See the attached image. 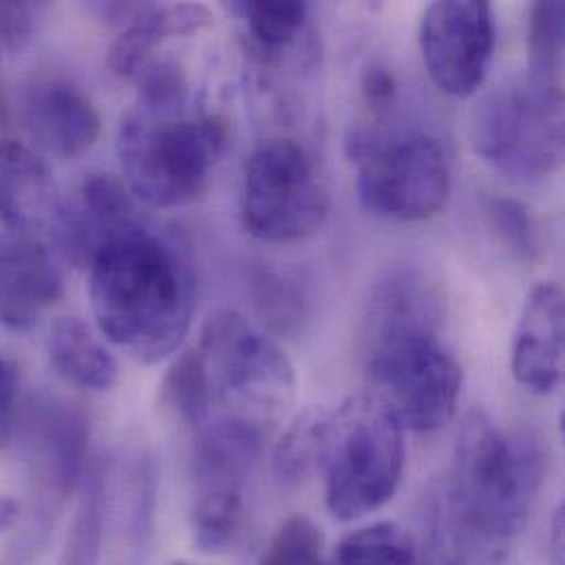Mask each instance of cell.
Masks as SVG:
<instances>
[{
    "mask_svg": "<svg viewBox=\"0 0 565 565\" xmlns=\"http://www.w3.org/2000/svg\"><path fill=\"white\" fill-rule=\"evenodd\" d=\"M0 44H2V40H0Z\"/></svg>",
    "mask_w": 565,
    "mask_h": 565,
    "instance_id": "obj_35",
    "label": "cell"
},
{
    "mask_svg": "<svg viewBox=\"0 0 565 565\" xmlns=\"http://www.w3.org/2000/svg\"><path fill=\"white\" fill-rule=\"evenodd\" d=\"M440 288L414 267L385 274L370 292L361 348L370 383L403 427H445L462 394L465 372L440 337Z\"/></svg>",
    "mask_w": 565,
    "mask_h": 565,
    "instance_id": "obj_2",
    "label": "cell"
},
{
    "mask_svg": "<svg viewBox=\"0 0 565 565\" xmlns=\"http://www.w3.org/2000/svg\"><path fill=\"white\" fill-rule=\"evenodd\" d=\"M330 196L312 157L290 137L263 141L247 159L241 183V221L267 245L312 238L326 225Z\"/></svg>",
    "mask_w": 565,
    "mask_h": 565,
    "instance_id": "obj_8",
    "label": "cell"
},
{
    "mask_svg": "<svg viewBox=\"0 0 565 565\" xmlns=\"http://www.w3.org/2000/svg\"><path fill=\"white\" fill-rule=\"evenodd\" d=\"M334 427V412L323 407L303 409L282 434L274 469L286 487H301L323 471Z\"/></svg>",
    "mask_w": 565,
    "mask_h": 565,
    "instance_id": "obj_20",
    "label": "cell"
},
{
    "mask_svg": "<svg viewBox=\"0 0 565 565\" xmlns=\"http://www.w3.org/2000/svg\"><path fill=\"white\" fill-rule=\"evenodd\" d=\"M192 531L194 544L203 555L227 553L245 531V493L196 491Z\"/></svg>",
    "mask_w": 565,
    "mask_h": 565,
    "instance_id": "obj_22",
    "label": "cell"
},
{
    "mask_svg": "<svg viewBox=\"0 0 565 565\" xmlns=\"http://www.w3.org/2000/svg\"><path fill=\"white\" fill-rule=\"evenodd\" d=\"M161 403L170 407L177 416L188 423L203 425L207 423L212 403H214V387L207 372V363L203 352L196 348L181 352L161 383Z\"/></svg>",
    "mask_w": 565,
    "mask_h": 565,
    "instance_id": "obj_21",
    "label": "cell"
},
{
    "mask_svg": "<svg viewBox=\"0 0 565 565\" xmlns=\"http://www.w3.org/2000/svg\"><path fill=\"white\" fill-rule=\"evenodd\" d=\"M62 196L49 166L24 143L0 141V227L31 234L53 227Z\"/></svg>",
    "mask_w": 565,
    "mask_h": 565,
    "instance_id": "obj_15",
    "label": "cell"
},
{
    "mask_svg": "<svg viewBox=\"0 0 565 565\" xmlns=\"http://www.w3.org/2000/svg\"><path fill=\"white\" fill-rule=\"evenodd\" d=\"M55 0H0V40L18 53L44 29Z\"/></svg>",
    "mask_w": 565,
    "mask_h": 565,
    "instance_id": "obj_29",
    "label": "cell"
},
{
    "mask_svg": "<svg viewBox=\"0 0 565 565\" xmlns=\"http://www.w3.org/2000/svg\"><path fill=\"white\" fill-rule=\"evenodd\" d=\"M359 4H363L365 9H379V4H381V0H356Z\"/></svg>",
    "mask_w": 565,
    "mask_h": 565,
    "instance_id": "obj_34",
    "label": "cell"
},
{
    "mask_svg": "<svg viewBox=\"0 0 565 565\" xmlns=\"http://www.w3.org/2000/svg\"><path fill=\"white\" fill-rule=\"evenodd\" d=\"M256 301L269 326L284 334L301 330L308 306L301 286L274 271H265L256 278Z\"/></svg>",
    "mask_w": 565,
    "mask_h": 565,
    "instance_id": "obj_27",
    "label": "cell"
},
{
    "mask_svg": "<svg viewBox=\"0 0 565 565\" xmlns=\"http://www.w3.org/2000/svg\"><path fill=\"white\" fill-rule=\"evenodd\" d=\"M64 280L49 247L18 232H0V323L31 332L60 301Z\"/></svg>",
    "mask_w": 565,
    "mask_h": 565,
    "instance_id": "obj_13",
    "label": "cell"
},
{
    "mask_svg": "<svg viewBox=\"0 0 565 565\" xmlns=\"http://www.w3.org/2000/svg\"><path fill=\"white\" fill-rule=\"evenodd\" d=\"M20 520V504L9 498V495H0V533L11 531Z\"/></svg>",
    "mask_w": 565,
    "mask_h": 565,
    "instance_id": "obj_32",
    "label": "cell"
},
{
    "mask_svg": "<svg viewBox=\"0 0 565 565\" xmlns=\"http://www.w3.org/2000/svg\"><path fill=\"white\" fill-rule=\"evenodd\" d=\"M345 154L356 170L361 207L379 218L418 223L438 216L451 194V168L438 139L425 132L383 135L354 128Z\"/></svg>",
    "mask_w": 565,
    "mask_h": 565,
    "instance_id": "obj_6",
    "label": "cell"
},
{
    "mask_svg": "<svg viewBox=\"0 0 565 565\" xmlns=\"http://www.w3.org/2000/svg\"><path fill=\"white\" fill-rule=\"evenodd\" d=\"M564 507L557 509L555 520H553V551H555V559L562 564L564 562Z\"/></svg>",
    "mask_w": 565,
    "mask_h": 565,
    "instance_id": "obj_33",
    "label": "cell"
},
{
    "mask_svg": "<svg viewBox=\"0 0 565 565\" xmlns=\"http://www.w3.org/2000/svg\"><path fill=\"white\" fill-rule=\"evenodd\" d=\"M513 376L531 394L546 396L564 372V290L555 282L535 286L526 297L515 341Z\"/></svg>",
    "mask_w": 565,
    "mask_h": 565,
    "instance_id": "obj_14",
    "label": "cell"
},
{
    "mask_svg": "<svg viewBox=\"0 0 565 565\" xmlns=\"http://www.w3.org/2000/svg\"><path fill=\"white\" fill-rule=\"evenodd\" d=\"M13 108L24 135L42 152L62 161L82 159L102 135V117L95 104L66 79L38 77L22 84Z\"/></svg>",
    "mask_w": 565,
    "mask_h": 565,
    "instance_id": "obj_12",
    "label": "cell"
},
{
    "mask_svg": "<svg viewBox=\"0 0 565 565\" xmlns=\"http://www.w3.org/2000/svg\"><path fill=\"white\" fill-rule=\"evenodd\" d=\"M46 354L55 374L73 387L106 392L119 379V365L106 343L79 317H60L46 337Z\"/></svg>",
    "mask_w": 565,
    "mask_h": 565,
    "instance_id": "obj_19",
    "label": "cell"
},
{
    "mask_svg": "<svg viewBox=\"0 0 565 565\" xmlns=\"http://www.w3.org/2000/svg\"><path fill=\"white\" fill-rule=\"evenodd\" d=\"M416 559L412 535L394 522H376L348 533L332 553L337 564H414Z\"/></svg>",
    "mask_w": 565,
    "mask_h": 565,
    "instance_id": "obj_24",
    "label": "cell"
},
{
    "mask_svg": "<svg viewBox=\"0 0 565 565\" xmlns=\"http://www.w3.org/2000/svg\"><path fill=\"white\" fill-rule=\"evenodd\" d=\"M18 379L13 365L0 354V438L11 429Z\"/></svg>",
    "mask_w": 565,
    "mask_h": 565,
    "instance_id": "obj_31",
    "label": "cell"
},
{
    "mask_svg": "<svg viewBox=\"0 0 565 565\" xmlns=\"http://www.w3.org/2000/svg\"><path fill=\"white\" fill-rule=\"evenodd\" d=\"M243 26L252 55L269 66L295 60L308 44V0H221Z\"/></svg>",
    "mask_w": 565,
    "mask_h": 565,
    "instance_id": "obj_18",
    "label": "cell"
},
{
    "mask_svg": "<svg viewBox=\"0 0 565 565\" xmlns=\"http://www.w3.org/2000/svg\"><path fill=\"white\" fill-rule=\"evenodd\" d=\"M565 0H531L526 49L531 73L559 79L564 66Z\"/></svg>",
    "mask_w": 565,
    "mask_h": 565,
    "instance_id": "obj_25",
    "label": "cell"
},
{
    "mask_svg": "<svg viewBox=\"0 0 565 565\" xmlns=\"http://www.w3.org/2000/svg\"><path fill=\"white\" fill-rule=\"evenodd\" d=\"M214 24L201 2H174L135 18L110 44L106 64L119 79H135L154 57V51L174 38H190Z\"/></svg>",
    "mask_w": 565,
    "mask_h": 565,
    "instance_id": "obj_17",
    "label": "cell"
},
{
    "mask_svg": "<svg viewBox=\"0 0 565 565\" xmlns=\"http://www.w3.org/2000/svg\"><path fill=\"white\" fill-rule=\"evenodd\" d=\"M230 148L223 117L194 110L190 97L170 104L137 99L119 126L124 183L157 210L188 207L205 196Z\"/></svg>",
    "mask_w": 565,
    "mask_h": 565,
    "instance_id": "obj_4",
    "label": "cell"
},
{
    "mask_svg": "<svg viewBox=\"0 0 565 565\" xmlns=\"http://www.w3.org/2000/svg\"><path fill=\"white\" fill-rule=\"evenodd\" d=\"M562 82L529 75L493 88L471 119V143L495 172L535 183L559 172L565 150Z\"/></svg>",
    "mask_w": 565,
    "mask_h": 565,
    "instance_id": "obj_5",
    "label": "cell"
},
{
    "mask_svg": "<svg viewBox=\"0 0 565 565\" xmlns=\"http://www.w3.org/2000/svg\"><path fill=\"white\" fill-rule=\"evenodd\" d=\"M263 454V425L247 416L203 423L194 443L196 491H243Z\"/></svg>",
    "mask_w": 565,
    "mask_h": 565,
    "instance_id": "obj_16",
    "label": "cell"
},
{
    "mask_svg": "<svg viewBox=\"0 0 565 565\" xmlns=\"http://www.w3.org/2000/svg\"><path fill=\"white\" fill-rule=\"evenodd\" d=\"M106 471L102 462H88L84 478L79 482L82 498L73 518L68 533L64 562L73 564H93L99 557L104 513H106Z\"/></svg>",
    "mask_w": 565,
    "mask_h": 565,
    "instance_id": "obj_23",
    "label": "cell"
},
{
    "mask_svg": "<svg viewBox=\"0 0 565 565\" xmlns=\"http://www.w3.org/2000/svg\"><path fill=\"white\" fill-rule=\"evenodd\" d=\"M35 504L49 520L77 489L88 467V418L66 401L46 398L26 418Z\"/></svg>",
    "mask_w": 565,
    "mask_h": 565,
    "instance_id": "obj_11",
    "label": "cell"
},
{
    "mask_svg": "<svg viewBox=\"0 0 565 565\" xmlns=\"http://www.w3.org/2000/svg\"><path fill=\"white\" fill-rule=\"evenodd\" d=\"M359 88H361V97H363L367 110H372V115H376V117L387 115L398 97L396 77L381 62H370L363 68Z\"/></svg>",
    "mask_w": 565,
    "mask_h": 565,
    "instance_id": "obj_30",
    "label": "cell"
},
{
    "mask_svg": "<svg viewBox=\"0 0 565 565\" xmlns=\"http://www.w3.org/2000/svg\"><path fill=\"white\" fill-rule=\"evenodd\" d=\"M544 476L546 451L531 431L509 434L473 409L458 431L434 511L438 559L502 562L529 522Z\"/></svg>",
    "mask_w": 565,
    "mask_h": 565,
    "instance_id": "obj_1",
    "label": "cell"
},
{
    "mask_svg": "<svg viewBox=\"0 0 565 565\" xmlns=\"http://www.w3.org/2000/svg\"><path fill=\"white\" fill-rule=\"evenodd\" d=\"M214 396L249 405L256 418L284 414L295 396V372L282 348L236 310H218L201 328Z\"/></svg>",
    "mask_w": 565,
    "mask_h": 565,
    "instance_id": "obj_9",
    "label": "cell"
},
{
    "mask_svg": "<svg viewBox=\"0 0 565 565\" xmlns=\"http://www.w3.org/2000/svg\"><path fill=\"white\" fill-rule=\"evenodd\" d=\"M418 46L438 90L471 97L484 84L495 53L493 0H429Z\"/></svg>",
    "mask_w": 565,
    "mask_h": 565,
    "instance_id": "obj_10",
    "label": "cell"
},
{
    "mask_svg": "<svg viewBox=\"0 0 565 565\" xmlns=\"http://www.w3.org/2000/svg\"><path fill=\"white\" fill-rule=\"evenodd\" d=\"M88 295L102 337L146 365L181 348L196 303L190 267L143 221L119 230L95 252Z\"/></svg>",
    "mask_w": 565,
    "mask_h": 565,
    "instance_id": "obj_3",
    "label": "cell"
},
{
    "mask_svg": "<svg viewBox=\"0 0 565 565\" xmlns=\"http://www.w3.org/2000/svg\"><path fill=\"white\" fill-rule=\"evenodd\" d=\"M482 216L493 241L515 260L533 263L540 256V236L529 207L509 196H487Z\"/></svg>",
    "mask_w": 565,
    "mask_h": 565,
    "instance_id": "obj_26",
    "label": "cell"
},
{
    "mask_svg": "<svg viewBox=\"0 0 565 565\" xmlns=\"http://www.w3.org/2000/svg\"><path fill=\"white\" fill-rule=\"evenodd\" d=\"M326 559V537L308 518L292 515L274 533L263 564H321Z\"/></svg>",
    "mask_w": 565,
    "mask_h": 565,
    "instance_id": "obj_28",
    "label": "cell"
},
{
    "mask_svg": "<svg viewBox=\"0 0 565 565\" xmlns=\"http://www.w3.org/2000/svg\"><path fill=\"white\" fill-rule=\"evenodd\" d=\"M403 425L379 398H352L334 412L323 465L326 507L339 522L359 520L387 504L403 478Z\"/></svg>",
    "mask_w": 565,
    "mask_h": 565,
    "instance_id": "obj_7",
    "label": "cell"
}]
</instances>
